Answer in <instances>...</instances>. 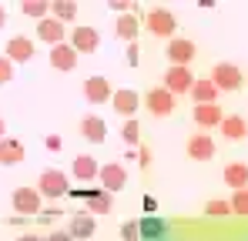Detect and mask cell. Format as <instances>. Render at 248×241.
<instances>
[{
	"instance_id": "obj_6",
	"label": "cell",
	"mask_w": 248,
	"mask_h": 241,
	"mask_svg": "<svg viewBox=\"0 0 248 241\" xmlns=\"http://www.w3.org/2000/svg\"><path fill=\"white\" fill-rule=\"evenodd\" d=\"M144 104H148V111H151L155 118H168V114L174 111V94L165 90V87H151V90L144 94Z\"/></svg>"
},
{
	"instance_id": "obj_11",
	"label": "cell",
	"mask_w": 248,
	"mask_h": 241,
	"mask_svg": "<svg viewBox=\"0 0 248 241\" xmlns=\"http://www.w3.org/2000/svg\"><path fill=\"white\" fill-rule=\"evenodd\" d=\"M191 84H195V77L188 67H168L165 71V90H171V94H188Z\"/></svg>"
},
{
	"instance_id": "obj_3",
	"label": "cell",
	"mask_w": 248,
	"mask_h": 241,
	"mask_svg": "<svg viewBox=\"0 0 248 241\" xmlns=\"http://www.w3.org/2000/svg\"><path fill=\"white\" fill-rule=\"evenodd\" d=\"M97 181L104 184V191H124V184H127V171H124L121 161H111V164H101V171H97Z\"/></svg>"
},
{
	"instance_id": "obj_36",
	"label": "cell",
	"mask_w": 248,
	"mask_h": 241,
	"mask_svg": "<svg viewBox=\"0 0 248 241\" xmlns=\"http://www.w3.org/2000/svg\"><path fill=\"white\" fill-rule=\"evenodd\" d=\"M44 241H74V238H71V231H50Z\"/></svg>"
},
{
	"instance_id": "obj_17",
	"label": "cell",
	"mask_w": 248,
	"mask_h": 241,
	"mask_svg": "<svg viewBox=\"0 0 248 241\" xmlns=\"http://www.w3.org/2000/svg\"><path fill=\"white\" fill-rule=\"evenodd\" d=\"M221 178H225V184H228L232 191L248 188V164H245V161H232V164H225Z\"/></svg>"
},
{
	"instance_id": "obj_22",
	"label": "cell",
	"mask_w": 248,
	"mask_h": 241,
	"mask_svg": "<svg viewBox=\"0 0 248 241\" xmlns=\"http://www.w3.org/2000/svg\"><path fill=\"white\" fill-rule=\"evenodd\" d=\"M81 134L91 141V144H101V141L108 137V124L97 118V114H87V118L81 120Z\"/></svg>"
},
{
	"instance_id": "obj_25",
	"label": "cell",
	"mask_w": 248,
	"mask_h": 241,
	"mask_svg": "<svg viewBox=\"0 0 248 241\" xmlns=\"http://www.w3.org/2000/svg\"><path fill=\"white\" fill-rule=\"evenodd\" d=\"M218 127H221V134H225L228 141H242V137H248V124H245L242 118H238V114L225 118L221 124H218Z\"/></svg>"
},
{
	"instance_id": "obj_8",
	"label": "cell",
	"mask_w": 248,
	"mask_h": 241,
	"mask_svg": "<svg viewBox=\"0 0 248 241\" xmlns=\"http://www.w3.org/2000/svg\"><path fill=\"white\" fill-rule=\"evenodd\" d=\"M188 158L191 161H211L215 158V137H208V131H198L188 137Z\"/></svg>"
},
{
	"instance_id": "obj_9",
	"label": "cell",
	"mask_w": 248,
	"mask_h": 241,
	"mask_svg": "<svg viewBox=\"0 0 248 241\" xmlns=\"http://www.w3.org/2000/svg\"><path fill=\"white\" fill-rule=\"evenodd\" d=\"M71 47H74L78 54H94V50L101 47V34H97L94 27H74V30H71Z\"/></svg>"
},
{
	"instance_id": "obj_14",
	"label": "cell",
	"mask_w": 248,
	"mask_h": 241,
	"mask_svg": "<svg viewBox=\"0 0 248 241\" xmlns=\"http://www.w3.org/2000/svg\"><path fill=\"white\" fill-rule=\"evenodd\" d=\"M94 228H97V218L87 211V208H81V211H74L71 214V238H91L94 235Z\"/></svg>"
},
{
	"instance_id": "obj_12",
	"label": "cell",
	"mask_w": 248,
	"mask_h": 241,
	"mask_svg": "<svg viewBox=\"0 0 248 241\" xmlns=\"http://www.w3.org/2000/svg\"><path fill=\"white\" fill-rule=\"evenodd\" d=\"M81 198H87V211L94 214V218H104V214H111V208H114V195L111 191H78Z\"/></svg>"
},
{
	"instance_id": "obj_34",
	"label": "cell",
	"mask_w": 248,
	"mask_h": 241,
	"mask_svg": "<svg viewBox=\"0 0 248 241\" xmlns=\"http://www.w3.org/2000/svg\"><path fill=\"white\" fill-rule=\"evenodd\" d=\"M108 7H111V10H118V14H131V7H134V3H131V0H108Z\"/></svg>"
},
{
	"instance_id": "obj_29",
	"label": "cell",
	"mask_w": 248,
	"mask_h": 241,
	"mask_svg": "<svg viewBox=\"0 0 248 241\" xmlns=\"http://www.w3.org/2000/svg\"><path fill=\"white\" fill-rule=\"evenodd\" d=\"M232 214H242V218H248V188H238L235 195H232Z\"/></svg>"
},
{
	"instance_id": "obj_37",
	"label": "cell",
	"mask_w": 248,
	"mask_h": 241,
	"mask_svg": "<svg viewBox=\"0 0 248 241\" xmlns=\"http://www.w3.org/2000/svg\"><path fill=\"white\" fill-rule=\"evenodd\" d=\"M138 161H141V167H151V151L141 148V151H138Z\"/></svg>"
},
{
	"instance_id": "obj_5",
	"label": "cell",
	"mask_w": 248,
	"mask_h": 241,
	"mask_svg": "<svg viewBox=\"0 0 248 241\" xmlns=\"http://www.w3.org/2000/svg\"><path fill=\"white\" fill-rule=\"evenodd\" d=\"M211 84L218 87V90H238L242 87V71L235 67V64H215V71H211Z\"/></svg>"
},
{
	"instance_id": "obj_40",
	"label": "cell",
	"mask_w": 248,
	"mask_h": 241,
	"mask_svg": "<svg viewBox=\"0 0 248 241\" xmlns=\"http://www.w3.org/2000/svg\"><path fill=\"white\" fill-rule=\"evenodd\" d=\"M144 211H148V214H155V211H158V201L151 198V195H148V198H144Z\"/></svg>"
},
{
	"instance_id": "obj_21",
	"label": "cell",
	"mask_w": 248,
	"mask_h": 241,
	"mask_svg": "<svg viewBox=\"0 0 248 241\" xmlns=\"http://www.w3.org/2000/svg\"><path fill=\"white\" fill-rule=\"evenodd\" d=\"M24 154H27V151H24V144H20L17 137H3V141H0V164H3V167L20 164Z\"/></svg>"
},
{
	"instance_id": "obj_16",
	"label": "cell",
	"mask_w": 248,
	"mask_h": 241,
	"mask_svg": "<svg viewBox=\"0 0 248 241\" xmlns=\"http://www.w3.org/2000/svg\"><path fill=\"white\" fill-rule=\"evenodd\" d=\"M3 57H10V60H17V64H27V60L34 57V40L31 37H10Z\"/></svg>"
},
{
	"instance_id": "obj_41",
	"label": "cell",
	"mask_w": 248,
	"mask_h": 241,
	"mask_svg": "<svg viewBox=\"0 0 248 241\" xmlns=\"http://www.w3.org/2000/svg\"><path fill=\"white\" fill-rule=\"evenodd\" d=\"M20 241H44V238H37V235H24Z\"/></svg>"
},
{
	"instance_id": "obj_7",
	"label": "cell",
	"mask_w": 248,
	"mask_h": 241,
	"mask_svg": "<svg viewBox=\"0 0 248 241\" xmlns=\"http://www.w3.org/2000/svg\"><path fill=\"white\" fill-rule=\"evenodd\" d=\"M10 201H14L17 214H41V191L37 188H17Z\"/></svg>"
},
{
	"instance_id": "obj_27",
	"label": "cell",
	"mask_w": 248,
	"mask_h": 241,
	"mask_svg": "<svg viewBox=\"0 0 248 241\" xmlns=\"http://www.w3.org/2000/svg\"><path fill=\"white\" fill-rule=\"evenodd\" d=\"M114 34L121 40H127V44H134V37H138V20H134V14H121V17H118Z\"/></svg>"
},
{
	"instance_id": "obj_20",
	"label": "cell",
	"mask_w": 248,
	"mask_h": 241,
	"mask_svg": "<svg viewBox=\"0 0 248 241\" xmlns=\"http://www.w3.org/2000/svg\"><path fill=\"white\" fill-rule=\"evenodd\" d=\"M37 37L47 40L50 47L64 44V24H61V20H54V17H44L41 24H37Z\"/></svg>"
},
{
	"instance_id": "obj_39",
	"label": "cell",
	"mask_w": 248,
	"mask_h": 241,
	"mask_svg": "<svg viewBox=\"0 0 248 241\" xmlns=\"http://www.w3.org/2000/svg\"><path fill=\"white\" fill-rule=\"evenodd\" d=\"M57 218H61V211H57V208H47V211H44V218H41V221H57Z\"/></svg>"
},
{
	"instance_id": "obj_10",
	"label": "cell",
	"mask_w": 248,
	"mask_h": 241,
	"mask_svg": "<svg viewBox=\"0 0 248 241\" xmlns=\"http://www.w3.org/2000/svg\"><path fill=\"white\" fill-rule=\"evenodd\" d=\"M84 97H87V104H104V101H111V97H114L111 80L108 77H87L84 80Z\"/></svg>"
},
{
	"instance_id": "obj_31",
	"label": "cell",
	"mask_w": 248,
	"mask_h": 241,
	"mask_svg": "<svg viewBox=\"0 0 248 241\" xmlns=\"http://www.w3.org/2000/svg\"><path fill=\"white\" fill-rule=\"evenodd\" d=\"M121 241H141L138 221H124V225H121Z\"/></svg>"
},
{
	"instance_id": "obj_1",
	"label": "cell",
	"mask_w": 248,
	"mask_h": 241,
	"mask_svg": "<svg viewBox=\"0 0 248 241\" xmlns=\"http://www.w3.org/2000/svg\"><path fill=\"white\" fill-rule=\"evenodd\" d=\"M144 24H148V30H151L155 37H171V34L178 30V17H174L168 7H155V10H148Z\"/></svg>"
},
{
	"instance_id": "obj_30",
	"label": "cell",
	"mask_w": 248,
	"mask_h": 241,
	"mask_svg": "<svg viewBox=\"0 0 248 241\" xmlns=\"http://www.w3.org/2000/svg\"><path fill=\"white\" fill-rule=\"evenodd\" d=\"M121 137H124V144H138V137H141V124H138L134 118H131V120H124Z\"/></svg>"
},
{
	"instance_id": "obj_19",
	"label": "cell",
	"mask_w": 248,
	"mask_h": 241,
	"mask_svg": "<svg viewBox=\"0 0 248 241\" xmlns=\"http://www.w3.org/2000/svg\"><path fill=\"white\" fill-rule=\"evenodd\" d=\"M138 231H141V238H144V241H158V238H165V235H168V221H165V218L148 214V218L138 221Z\"/></svg>"
},
{
	"instance_id": "obj_28",
	"label": "cell",
	"mask_w": 248,
	"mask_h": 241,
	"mask_svg": "<svg viewBox=\"0 0 248 241\" xmlns=\"http://www.w3.org/2000/svg\"><path fill=\"white\" fill-rule=\"evenodd\" d=\"M20 10H24L27 17H34L37 24H41L44 17H50V3H47V0H24V3H20Z\"/></svg>"
},
{
	"instance_id": "obj_23",
	"label": "cell",
	"mask_w": 248,
	"mask_h": 241,
	"mask_svg": "<svg viewBox=\"0 0 248 241\" xmlns=\"http://www.w3.org/2000/svg\"><path fill=\"white\" fill-rule=\"evenodd\" d=\"M188 94L195 97V104H215L221 90H218V87H215L211 80L202 77V80H195V84H191V90H188Z\"/></svg>"
},
{
	"instance_id": "obj_42",
	"label": "cell",
	"mask_w": 248,
	"mask_h": 241,
	"mask_svg": "<svg viewBox=\"0 0 248 241\" xmlns=\"http://www.w3.org/2000/svg\"><path fill=\"white\" fill-rule=\"evenodd\" d=\"M3 20H7V14H3V7H0V27H3Z\"/></svg>"
},
{
	"instance_id": "obj_44",
	"label": "cell",
	"mask_w": 248,
	"mask_h": 241,
	"mask_svg": "<svg viewBox=\"0 0 248 241\" xmlns=\"http://www.w3.org/2000/svg\"><path fill=\"white\" fill-rule=\"evenodd\" d=\"M158 241H174V238H168V235H165V238H158Z\"/></svg>"
},
{
	"instance_id": "obj_2",
	"label": "cell",
	"mask_w": 248,
	"mask_h": 241,
	"mask_svg": "<svg viewBox=\"0 0 248 241\" xmlns=\"http://www.w3.org/2000/svg\"><path fill=\"white\" fill-rule=\"evenodd\" d=\"M195 54H198V47L188 37H171L168 47H165V57L171 60V67H188L195 60Z\"/></svg>"
},
{
	"instance_id": "obj_32",
	"label": "cell",
	"mask_w": 248,
	"mask_h": 241,
	"mask_svg": "<svg viewBox=\"0 0 248 241\" xmlns=\"http://www.w3.org/2000/svg\"><path fill=\"white\" fill-rule=\"evenodd\" d=\"M205 211H208V214H215V218H218V214H232V204H228V201H208Z\"/></svg>"
},
{
	"instance_id": "obj_38",
	"label": "cell",
	"mask_w": 248,
	"mask_h": 241,
	"mask_svg": "<svg viewBox=\"0 0 248 241\" xmlns=\"http://www.w3.org/2000/svg\"><path fill=\"white\" fill-rule=\"evenodd\" d=\"M127 64H131V67L138 64V44H127Z\"/></svg>"
},
{
	"instance_id": "obj_35",
	"label": "cell",
	"mask_w": 248,
	"mask_h": 241,
	"mask_svg": "<svg viewBox=\"0 0 248 241\" xmlns=\"http://www.w3.org/2000/svg\"><path fill=\"white\" fill-rule=\"evenodd\" d=\"M44 144H47V151H61V137H57V134H47Z\"/></svg>"
},
{
	"instance_id": "obj_33",
	"label": "cell",
	"mask_w": 248,
	"mask_h": 241,
	"mask_svg": "<svg viewBox=\"0 0 248 241\" xmlns=\"http://www.w3.org/2000/svg\"><path fill=\"white\" fill-rule=\"evenodd\" d=\"M10 80H14V60L0 57V84H10Z\"/></svg>"
},
{
	"instance_id": "obj_43",
	"label": "cell",
	"mask_w": 248,
	"mask_h": 241,
	"mask_svg": "<svg viewBox=\"0 0 248 241\" xmlns=\"http://www.w3.org/2000/svg\"><path fill=\"white\" fill-rule=\"evenodd\" d=\"M0 141H3V118H0Z\"/></svg>"
},
{
	"instance_id": "obj_18",
	"label": "cell",
	"mask_w": 248,
	"mask_h": 241,
	"mask_svg": "<svg viewBox=\"0 0 248 241\" xmlns=\"http://www.w3.org/2000/svg\"><path fill=\"white\" fill-rule=\"evenodd\" d=\"M111 104H114V111H118L121 118L131 120V118H134V111H138V104H141V97H138L134 90H127V87H124V90H114Z\"/></svg>"
},
{
	"instance_id": "obj_13",
	"label": "cell",
	"mask_w": 248,
	"mask_h": 241,
	"mask_svg": "<svg viewBox=\"0 0 248 241\" xmlns=\"http://www.w3.org/2000/svg\"><path fill=\"white\" fill-rule=\"evenodd\" d=\"M50 67L54 71H74L78 67V50L64 40V44H57V47H50Z\"/></svg>"
},
{
	"instance_id": "obj_26",
	"label": "cell",
	"mask_w": 248,
	"mask_h": 241,
	"mask_svg": "<svg viewBox=\"0 0 248 241\" xmlns=\"http://www.w3.org/2000/svg\"><path fill=\"white\" fill-rule=\"evenodd\" d=\"M50 17L61 20V24H67V20L78 17V3L74 0H50Z\"/></svg>"
},
{
	"instance_id": "obj_24",
	"label": "cell",
	"mask_w": 248,
	"mask_h": 241,
	"mask_svg": "<svg viewBox=\"0 0 248 241\" xmlns=\"http://www.w3.org/2000/svg\"><path fill=\"white\" fill-rule=\"evenodd\" d=\"M71 171H74V178H78V181H94L101 167H97V161L91 158V154H78V158H74V167H71Z\"/></svg>"
},
{
	"instance_id": "obj_4",
	"label": "cell",
	"mask_w": 248,
	"mask_h": 241,
	"mask_svg": "<svg viewBox=\"0 0 248 241\" xmlns=\"http://www.w3.org/2000/svg\"><path fill=\"white\" fill-rule=\"evenodd\" d=\"M37 191H41V198H64L67 195V174H61V171H44L41 181H37Z\"/></svg>"
},
{
	"instance_id": "obj_15",
	"label": "cell",
	"mask_w": 248,
	"mask_h": 241,
	"mask_svg": "<svg viewBox=\"0 0 248 241\" xmlns=\"http://www.w3.org/2000/svg\"><path fill=\"white\" fill-rule=\"evenodd\" d=\"M191 120H195L202 131H208V127H218V124L225 120V114H221V107H218V104H195Z\"/></svg>"
}]
</instances>
